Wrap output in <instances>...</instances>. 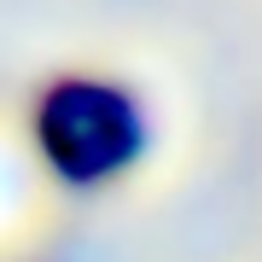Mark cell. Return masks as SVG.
<instances>
[{
	"instance_id": "cell-1",
	"label": "cell",
	"mask_w": 262,
	"mask_h": 262,
	"mask_svg": "<svg viewBox=\"0 0 262 262\" xmlns=\"http://www.w3.org/2000/svg\"><path fill=\"white\" fill-rule=\"evenodd\" d=\"M35 134H41V151L58 175L70 181H99L122 169L140 146V117L134 105L117 94V88H99V82H58L47 105L35 117Z\"/></svg>"
}]
</instances>
